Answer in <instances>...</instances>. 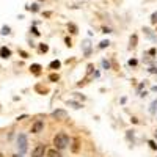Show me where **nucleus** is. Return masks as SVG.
Instances as JSON below:
<instances>
[{
    "mask_svg": "<svg viewBox=\"0 0 157 157\" xmlns=\"http://www.w3.org/2000/svg\"><path fill=\"white\" fill-rule=\"evenodd\" d=\"M53 145H55L57 149H65L69 145V138H68V135L65 132H60L55 135V138H53Z\"/></svg>",
    "mask_w": 157,
    "mask_h": 157,
    "instance_id": "nucleus-1",
    "label": "nucleus"
},
{
    "mask_svg": "<svg viewBox=\"0 0 157 157\" xmlns=\"http://www.w3.org/2000/svg\"><path fill=\"white\" fill-rule=\"evenodd\" d=\"M29 143H27V137L24 134H20L19 137H17V149H19V152H27V149H29Z\"/></svg>",
    "mask_w": 157,
    "mask_h": 157,
    "instance_id": "nucleus-2",
    "label": "nucleus"
},
{
    "mask_svg": "<svg viewBox=\"0 0 157 157\" xmlns=\"http://www.w3.org/2000/svg\"><path fill=\"white\" fill-rule=\"evenodd\" d=\"M44 152H46V145H38L32 152V157H44Z\"/></svg>",
    "mask_w": 157,
    "mask_h": 157,
    "instance_id": "nucleus-3",
    "label": "nucleus"
},
{
    "mask_svg": "<svg viewBox=\"0 0 157 157\" xmlns=\"http://www.w3.org/2000/svg\"><path fill=\"white\" fill-rule=\"evenodd\" d=\"M43 129H44V122H43V121H36L35 124L32 126V132H33V134H39Z\"/></svg>",
    "mask_w": 157,
    "mask_h": 157,
    "instance_id": "nucleus-4",
    "label": "nucleus"
},
{
    "mask_svg": "<svg viewBox=\"0 0 157 157\" xmlns=\"http://www.w3.org/2000/svg\"><path fill=\"white\" fill-rule=\"evenodd\" d=\"M52 116L57 118V119H65V118L68 116V113H66L65 110H55V112L52 113Z\"/></svg>",
    "mask_w": 157,
    "mask_h": 157,
    "instance_id": "nucleus-5",
    "label": "nucleus"
},
{
    "mask_svg": "<svg viewBox=\"0 0 157 157\" xmlns=\"http://www.w3.org/2000/svg\"><path fill=\"white\" fill-rule=\"evenodd\" d=\"M0 57L2 58H10L11 57V50L6 49V47H2V49H0Z\"/></svg>",
    "mask_w": 157,
    "mask_h": 157,
    "instance_id": "nucleus-6",
    "label": "nucleus"
},
{
    "mask_svg": "<svg viewBox=\"0 0 157 157\" xmlns=\"http://www.w3.org/2000/svg\"><path fill=\"white\" fill-rule=\"evenodd\" d=\"M47 155H49V157H61L58 149H50V151H47Z\"/></svg>",
    "mask_w": 157,
    "mask_h": 157,
    "instance_id": "nucleus-7",
    "label": "nucleus"
},
{
    "mask_svg": "<svg viewBox=\"0 0 157 157\" xmlns=\"http://www.w3.org/2000/svg\"><path fill=\"white\" fill-rule=\"evenodd\" d=\"M79 143H80V140L76 137L72 141V152H79Z\"/></svg>",
    "mask_w": 157,
    "mask_h": 157,
    "instance_id": "nucleus-8",
    "label": "nucleus"
},
{
    "mask_svg": "<svg viewBox=\"0 0 157 157\" xmlns=\"http://www.w3.org/2000/svg\"><path fill=\"white\" fill-rule=\"evenodd\" d=\"M30 71H32L33 74H39V72H41V66H39V65H32V66H30Z\"/></svg>",
    "mask_w": 157,
    "mask_h": 157,
    "instance_id": "nucleus-9",
    "label": "nucleus"
},
{
    "mask_svg": "<svg viewBox=\"0 0 157 157\" xmlns=\"http://www.w3.org/2000/svg\"><path fill=\"white\" fill-rule=\"evenodd\" d=\"M49 66H50V69H58V68L61 66V63H60L58 60H53V61H52V63H50Z\"/></svg>",
    "mask_w": 157,
    "mask_h": 157,
    "instance_id": "nucleus-10",
    "label": "nucleus"
},
{
    "mask_svg": "<svg viewBox=\"0 0 157 157\" xmlns=\"http://www.w3.org/2000/svg\"><path fill=\"white\" fill-rule=\"evenodd\" d=\"M58 79H60L58 74H50V76H49V80L50 82H58Z\"/></svg>",
    "mask_w": 157,
    "mask_h": 157,
    "instance_id": "nucleus-11",
    "label": "nucleus"
},
{
    "mask_svg": "<svg viewBox=\"0 0 157 157\" xmlns=\"http://www.w3.org/2000/svg\"><path fill=\"white\" fill-rule=\"evenodd\" d=\"M135 46H137V35H134L131 38V47H135Z\"/></svg>",
    "mask_w": 157,
    "mask_h": 157,
    "instance_id": "nucleus-12",
    "label": "nucleus"
},
{
    "mask_svg": "<svg viewBox=\"0 0 157 157\" xmlns=\"http://www.w3.org/2000/svg\"><path fill=\"white\" fill-rule=\"evenodd\" d=\"M108 44H110V41H108V39H107V41H102V43L99 44V47H101V49H105Z\"/></svg>",
    "mask_w": 157,
    "mask_h": 157,
    "instance_id": "nucleus-13",
    "label": "nucleus"
},
{
    "mask_svg": "<svg viewBox=\"0 0 157 157\" xmlns=\"http://www.w3.org/2000/svg\"><path fill=\"white\" fill-rule=\"evenodd\" d=\"M68 105H72L74 108H80V107H82L80 104H77V102H72V101H69V102H68Z\"/></svg>",
    "mask_w": 157,
    "mask_h": 157,
    "instance_id": "nucleus-14",
    "label": "nucleus"
},
{
    "mask_svg": "<svg viewBox=\"0 0 157 157\" xmlns=\"http://www.w3.org/2000/svg\"><path fill=\"white\" fill-rule=\"evenodd\" d=\"M39 50H41V52H47V50H49V46L41 44V46H39Z\"/></svg>",
    "mask_w": 157,
    "mask_h": 157,
    "instance_id": "nucleus-15",
    "label": "nucleus"
},
{
    "mask_svg": "<svg viewBox=\"0 0 157 157\" xmlns=\"http://www.w3.org/2000/svg\"><path fill=\"white\" fill-rule=\"evenodd\" d=\"M69 30H71V33H77V27L74 24H69Z\"/></svg>",
    "mask_w": 157,
    "mask_h": 157,
    "instance_id": "nucleus-16",
    "label": "nucleus"
},
{
    "mask_svg": "<svg viewBox=\"0 0 157 157\" xmlns=\"http://www.w3.org/2000/svg\"><path fill=\"white\" fill-rule=\"evenodd\" d=\"M155 107H157V101H154V102H152V105H151V110H149V112H151V113H154V112H155Z\"/></svg>",
    "mask_w": 157,
    "mask_h": 157,
    "instance_id": "nucleus-17",
    "label": "nucleus"
},
{
    "mask_svg": "<svg viewBox=\"0 0 157 157\" xmlns=\"http://www.w3.org/2000/svg\"><path fill=\"white\" fill-rule=\"evenodd\" d=\"M29 10H32V11H38L39 8H38V5H36V3H33L32 6H29Z\"/></svg>",
    "mask_w": 157,
    "mask_h": 157,
    "instance_id": "nucleus-18",
    "label": "nucleus"
},
{
    "mask_svg": "<svg viewBox=\"0 0 157 157\" xmlns=\"http://www.w3.org/2000/svg\"><path fill=\"white\" fill-rule=\"evenodd\" d=\"M151 22H152V24H155V22H157V13H154V14L151 16Z\"/></svg>",
    "mask_w": 157,
    "mask_h": 157,
    "instance_id": "nucleus-19",
    "label": "nucleus"
},
{
    "mask_svg": "<svg viewBox=\"0 0 157 157\" xmlns=\"http://www.w3.org/2000/svg\"><path fill=\"white\" fill-rule=\"evenodd\" d=\"M2 33H3V35H8V33H10V27H3Z\"/></svg>",
    "mask_w": 157,
    "mask_h": 157,
    "instance_id": "nucleus-20",
    "label": "nucleus"
},
{
    "mask_svg": "<svg viewBox=\"0 0 157 157\" xmlns=\"http://www.w3.org/2000/svg\"><path fill=\"white\" fill-rule=\"evenodd\" d=\"M129 65H131V66H135V65H137V60H129Z\"/></svg>",
    "mask_w": 157,
    "mask_h": 157,
    "instance_id": "nucleus-21",
    "label": "nucleus"
},
{
    "mask_svg": "<svg viewBox=\"0 0 157 157\" xmlns=\"http://www.w3.org/2000/svg\"><path fill=\"white\" fill-rule=\"evenodd\" d=\"M149 145H151V148H152V149H157V145H155L154 141H149Z\"/></svg>",
    "mask_w": 157,
    "mask_h": 157,
    "instance_id": "nucleus-22",
    "label": "nucleus"
},
{
    "mask_svg": "<svg viewBox=\"0 0 157 157\" xmlns=\"http://www.w3.org/2000/svg\"><path fill=\"white\" fill-rule=\"evenodd\" d=\"M149 72H151V74H157V68H151V69H149Z\"/></svg>",
    "mask_w": 157,
    "mask_h": 157,
    "instance_id": "nucleus-23",
    "label": "nucleus"
},
{
    "mask_svg": "<svg viewBox=\"0 0 157 157\" xmlns=\"http://www.w3.org/2000/svg\"><path fill=\"white\" fill-rule=\"evenodd\" d=\"M32 32H33V33H35V35H39V32H38V30L35 29V27H33V29H32Z\"/></svg>",
    "mask_w": 157,
    "mask_h": 157,
    "instance_id": "nucleus-24",
    "label": "nucleus"
},
{
    "mask_svg": "<svg viewBox=\"0 0 157 157\" xmlns=\"http://www.w3.org/2000/svg\"><path fill=\"white\" fill-rule=\"evenodd\" d=\"M152 91H157V85H155V86H152Z\"/></svg>",
    "mask_w": 157,
    "mask_h": 157,
    "instance_id": "nucleus-25",
    "label": "nucleus"
},
{
    "mask_svg": "<svg viewBox=\"0 0 157 157\" xmlns=\"http://www.w3.org/2000/svg\"><path fill=\"white\" fill-rule=\"evenodd\" d=\"M13 157H20V155H19V154H14V155H13Z\"/></svg>",
    "mask_w": 157,
    "mask_h": 157,
    "instance_id": "nucleus-26",
    "label": "nucleus"
},
{
    "mask_svg": "<svg viewBox=\"0 0 157 157\" xmlns=\"http://www.w3.org/2000/svg\"><path fill=\"white\" fill-rule=\"evenodd\" d=\"M155 138H157V131H155Z\"/></svg>",
    "mask_w": 157,
    "mask_h": 157,
    "instance_id": "nucleus-27",
    "label": "nucleus"
}]
</instances>
